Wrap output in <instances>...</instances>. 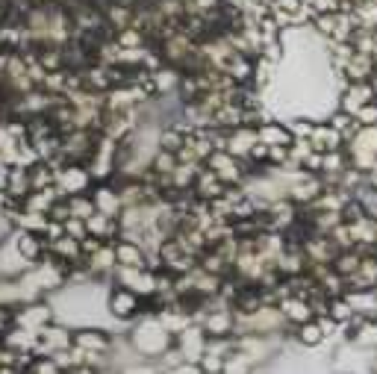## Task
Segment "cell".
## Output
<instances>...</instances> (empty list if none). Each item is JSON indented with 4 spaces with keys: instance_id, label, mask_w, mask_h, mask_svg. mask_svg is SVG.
<instances>
[{
    "instance_id": "6da1fadb",
    "label": "cell",
    "mask_w": 377,
    "mask_h": 374,
    "mask_svg": "<svg viewBox=\"0 0 377 374\" xmlns=\"http://www.w3.org/2000/svg\"><path fill=\"white\" fill-rule=\"evenodd\" d=\"M298 342L300 345H322L324 342V333H322V327H319V321H307V324H300L298 327Z\"/></svg>"
},
{
    "instance_id": "7a4b0ae2",
    "label": "cell",
    "mask_w": 377,
    "mask_h": 374,
    "mask_svg": "<svg viewBox=\"0 0 377 374\" xmlns=\"http://www.w3.org/2000/svg\"><path fill=\"white\" fill-rule=\"evenodd\" d=\"M268 145H289L292 142V133L286 130V127H277V124H271V127H265L263 133H260Z\"/></svg>"
},
{
    "instance_id": "3957f363",
    "label": "cell",
    "mask_w": 377,
    "mask_h": 374,
    "mask_svg": "<svg viewBox=\"0 0 377 374\" xmlns=\"http://www.w3.org/2000/svg\"><path fill=\"white\" fill-rule=\"evenodd\" d=\"M135 309V301L130 298V295H115V313H121V316H130Z\"/></svg>"
},
{
    "instance_id": "277c9868",
    "label": "cell",
    "mask_w": 377,
    "mask_h": 374,
    "mask_svg": "<svg viewBox=\"0 0 377 374\" xmlns=\"http://www.w3.org/2000/svg\"><path fill=\"white\" fill-rule=\"evenodd\" d=\"M168 374H201V368H194V366H180V368H174V371H168Z\"/></svg>"
},
{
    "instance_id": "5b68a950",
    "label": "cell",
    "mask_w": 377,
    "mask_h": 374,
    "mask_svg": "<svg viewBox=\"0 0 377 374\" xmlns=\"http://www.w3.org/2000/svg\"><path fill=\"white\" fill-rule=\"evenodd\" d=\"M80 374H92V371H80Z\"/></svg>"
}]
</instances>
